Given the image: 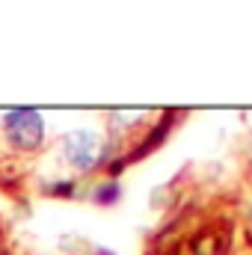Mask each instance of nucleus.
I'll return each mask as SVG.
<instances>
[{"label": "nucleus", "mask_w": 252, "mask_h": 255, "mask_svg": "<svg viewBox=\"0 0 252 255\" xmlns=\"http://www.w3.org/2000/svg\"><path fill=\"white\" fill-rule=\"evenodd\" d=\"M3 128L15 148L33 151L42 142V116L36 110H9L3 116Z\"/></svg>", "instance_id": "nucleus-1"}, {"label": "nucleus", "mask_w": 252, "mask_h": 255, "mask_svg": "<svg viewBox=\"0 0 252 255\" xmlns=\"http://www.w3.org/2000/svg\"><path fill=\"white\" fill-rule=\"evenodd\" d=\"M104 154V139L92 130H71L65 136V157L74 169L89 172Z\"/></svg>", "instance_id": "nucleus-2"}, {"label": "nucleus", "mask_w": 252, "mask_h": 255, "mask_svg": "<svg viewBox=\"0 0 252 255\" xmlns=\"http://www.w3.org/2000/svg\"><path fill=\"white\" fill-rule=\"evenodd\" d=\"M226 250H229V238L223 232H205L193 244V255H223Z\"/></svg>", "instance_id": "nucleus-3"}, {"label": "nucleus", "mask_w": 252, "mask_h": 255, "mask_svg": "<svg viewBox=\"0 0 252 255\" xmlns=\"http://www.w3.org/2000/svg\"><path fill=\"white\" fill-rule=\"evenodd\" d=\"M119 184L116 181H107V184H101V187H95V193H92V199L95 202H101V205H110V202H116L119 199Z\"/></svg>", "instance_id": "nucleus-4"}, {"label": "nucleus", "mask_w": 252, "mask_h": 255, "mask_svg": "<svg viewBox=\"0 0 252 255\" xmlns=\"http://www.w3.org/2000/svg\"><path fill=\"white\" fill-rule=\"evenodd\" d=\"M51 193H57V196H71V193H74V184H68V181H65V184H54Z\"/></svg>", "instance_id": "nucleus-5"}, {"label": "nucleus", "mask_w": 252, "mask_h": 255, "mask_svg": "<svg viewBox=\"0 0 252 255\" xmlns=\"http://www.w3.org/2000/svg\"><path fill=\"white\" fill-rule=\"evenodd\" d=\"M98 255H110V253H98Z\"/></svg>", "instance_id": "nucleus-6"}]
</instances>
